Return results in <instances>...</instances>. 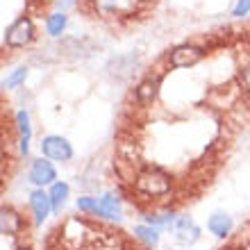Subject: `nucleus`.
I'll use <instances>...</instances> for the list:
<instances>
[{"mask_svg": "<svg viewBox=\"0 0 250 250\" xmlns=\"http://www.w3.org/2000/svg\"><path fill=\"white\" fill-rule=\"evenodd\" d=\"M30 209H32V218L34 225H43V221L48 218L50 209H53V200H50V193L43 189H34L30 193Z\"/></svg>", "mask_w": 250, "mask_h": 250, "instance_id": "1a4fd4ad", "label": "nucleus"}, {"mask_svg": "<svg viewBox=\"0 0 250 250\" xmlns=\"http://www.w3.org/2000/svg\"><path fill=\"white\" fill-rule=\"evenodd\" d=\"M16 130H19V148L23 155L30 150V139H32V125H30V114L25 109H21L16 114Z\"/></svg>", "mask_w": 250, "mask_h": 250, "instance_id": "9b49d317", "label": "nucleus"}, {"mask_svg": "<svg viewBox=\"0 0 250 250\" xmlns=\"http://www.w3.org/2000/svg\"><path fill=\"white\" fill-rule=\"evenodd\" d=\"M78 209L82 211V214H91V216H96V209H98V200L91 196H82L78 198Z\"/></svg>", "mask_w": 250, "mask_h": 250, "instance_id": "a211bd4d", "label": "nucleus"}, {"mask_svg": "<svg viewBox=\"0 0 250 250\" xmlns=\"http://www.w3.org/2000/svg\"><path fill=\"white\" fill-rule=\"evenodd\" d=\"M41 152L43 157L53 159V162H71L73 159V148L60 134H48L41 139Z\"/></svg>", "mask_w": 250, "mask_h": 250, "instance_id": "39448f33", "label": "nucleus"}, {"mask_svg": "<svg viewBox=\"0 0 250 250\" xmlns=\"http://www.w3.org/2000/svg\"><path fill=\"white\" fill-rule=\"evenodd\" d=\"M250 14V0H237V5L232 9V16H237V19H244Z\"/></svg>", "mask_w": 250, "mask_h": 250, "instance_id": "6ab92c4d", "label": "nucleus"}, {"mask_svg": "<svg viewBox=\"0 0 250 250\" xmlns=\"http://www.w3.org/2000/svg\"><path fill=\"white\" fill-rule=\"evenodd\" d=\"M137 68H139V57L134 53L119 55V57L109 60V64H107V75L121 82V80L132 78V75L137 73Z\"/></svg>", "mask_w": 250, "mask_h": 250, "instance_id": "0eeeda50", "label": "nucleus"}, {"mask_svg": "<svg viewBox=\"0 0 250 250\" xmlns=\"http://www.w3.org/2000/svg\"><path fill=\"white\" fill-rule=\"evenodd\" d=\"M25 78H27V68H25V66H21V68H16V71H14L12 75L2 82V86H5V89H16L19 84H23V82H25Z\"/></svg>", "mask_w": 250, "mask_h": 250, "instance_id": "f3484780", "label": "nucleus"}, {"mask_svg": "<svg viewBox=\"0 0 250 250\" xmlns=\"http://www.w3.org/2000/svg\"><path fill=\"white\" fill-rule=\"evenodd\" d=\"M207 57V48L203 43H196V41H187V43H180V46L171 48L166 53V60L171 68H193L200 62H205Z\"/></svg>", "mask_w": 250, "mask_h": 250, "instance_id": "f03ea898", "label": "nucleus"}, {"mask_svg": "<svg viewBox=\"0 0 250 250\" xmlns=\"http://www.w3.org/2000/svg\"><path fill=\"white\" fill-rule=\"evenodd\" d=\"M27 180L32 182L37 189H43L48 185H55V180H57V171H55V166L46 159H34L32 166H30V173H27Z\"/></svg>", "mask_w": 250, "mask_h": 250, "instance_id": "6e6552de", "label": "nucleus"}, {"mask_svg": "<svg viewBox=\"0 0 250 250\" xmlns=\"http://www.w3.org/2000/svg\"><path fill=\"white\" fill-rule=\"evenodd\" d=\"M43 250H152L134 234L91 214L68 216L53 225L43 237Z\"/></svg>", "mask_w": 250, "mask_h": 250, "instance_id": "f257e3e1", "label": "nucleus"}, {"mask_svg": "<svg viewBox=\"0 0 250 250\" xmlns=\"http://www.w3.org/2000/svg\"><path fill=\"white\" fill-rule=\"evenodd\" d=\"M32 225L34 223H30L25 214L19 211L14 205H2V209H0V234L2 237H19Z\"/></svg>", "mask_w": 250, "mask_h": 250, "instance_id": "7ed1b4c3", "label": "nucleus"}, {"mask_svg": "<svg viewBox=\"0 0 250 250\" xmlns=\"http://www.w3.org/2000/svg\"><path fill=\"white\" fill-rule=\"evenodd\" d=\"M66 23H68V19H66L64 12L50 14L46 19V32L50 34V37H60V34L66 30Z\"/></svg>", "mask_w": 250, "mask_h": 250, "instance_id": "dca6fc26", "label": "nucleus"}, {"mask_svg": "<svg viewBox=\"0 0 250 250\" xmlns=\"http://www.w3.org/2000/svg\"><path fill=\"white\" fill-rule=\"evenodd\" d=\"M132 234H134L139 241H144L146 246H150V248H157V246H159V230H157V228H152V225H148V223H146V225H137Z\"/></svg>", "mask_w": 250, "mask_h": 250, "instance_id": "2eb2a0df", "label": "nucleus"}, {"mask_svg": "<svg viewBox=\"0 0 250 250\" xmlns=\"http://www.w3.org/2000/svg\"><path fill=\"white\" fill-rule=\"evenodd\" d=\"M171 234H173V241L178 246H191L200 239V228L196 225L193 218L178 216L171 225Z\"/></svg>", "mask_w": 250, "mask_h": 250, "instance_id": "423d86ee", "label": "nucleus"}, {"mask_svg": "<svg viewBox=\"0 0 250 250\" xmlns=\"http://www.w3.org/2000/svg\"><path fill=\"white\" fill-rule=\"evenodd\" d=\"M50 200H53V211L55 214H62V207L66 205L68 200V193H71V187L66 185V182H55L50 185Z\"/></svg>", "mask_w": 250, "mask_h": 250, "instance_id": "4468645a", "label": "nucleus"}, {"mask_svg": "<svg viewBox=\"0 0 250 250\" xmlns=\"http://www.w3.org/2000/svg\"><path fill=\"white\" fill-rule=\"evenodd\" d=\"M207 228H209L211 234H216L218 239H228L232 234V218L223 211H216L211 214L209 221H207Z\"/></svg>", "mask_w": 250, "mask_h": 250, "instance_id": "ddd939ff", "label": "nucleus"}, {"mask_svg": "<svg viewBox=\"0 0 250 250\" xmlns=\"http://www.w3.org/2000/svg\"><path fill=\"white\" fill-rule=\"evenodd\" d=\"M218 250H250V221L225 239V244Z\"/></svg>", "mask_w": 250, "mask_h": 250, "instance_id": "f8f14e48", "label": "nucleus"}, {"mask_svg": "<svg viewBox=\"0 0 250 250\" xmlns=\"http://www.w3.org/2000/svg\"><path fill=\"white\" fill-rule=\"evenodd\" d=\"M34 41V23L30 16H21L19 21H14L5 32V43L9 48H23Z\"/></svg>", "mask_w": 250, "mask_h": 250, "instance_id": "20e7f679", "label": "nucleus"}, {"mask_svg": "<svg viewBox=\"0 0 250 250\" xmlns=\"http://www.w3.org/2000/svg\"><path fill=\"white\" fill-rule=\"evenodd\" d=\"M98 218H107V221H119L121 218V198L114 193H105L98 200V209H96Z\"/></svg>", "mask_w": 250, "mask_h": 250, "instance_id": "9d476101", "label": "nucleus"}]
</instances>
